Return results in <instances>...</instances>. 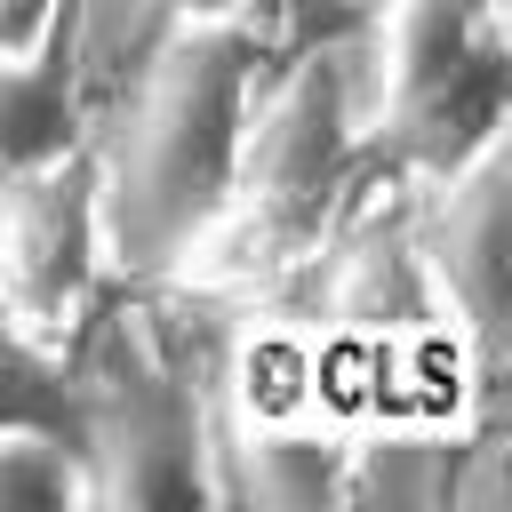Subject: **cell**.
I'll return each mask as SVG.
<instances>
[{
    "label": "cell",
    "mask_w": 512,
    "mask_h": 512,
    "mask_svg": "<svg viewBox=\"0 0 512 512\" xmlns=\"http://www.w3.org/2000/svg\"><path fill=\"white\" fill-rule=\"evenodd\" d=\"M256 64H264V40L248 16L160 32L112 144H96L112 272H176L200 248L240 168L248 104L264 88Z\"/></svg>",
    "instance_id": "1"
},
{
    "label": "cell",
    "mask_w": 512,
    "mask_h": 512,
    "mask_svg": "<svg viewBox=\"0 0 512 512\" xmlns=\"http://www.w3.org/2000/svg\"><path fill=\"white\" fill-rule=\"evenodd\" d=\"M360 152H368L360 56H344V48L296 56L272 88H256L232 192H224L216 224L200 232V248L176 264V280L256 296V288L312 272L360 192Z\"/></svg>",
    "instance_id": "2"
},
{
    "label": "cell",
    "mask_w": 512,
    "mask_h": 512,
    "mask_svg": "<svg viewBox=\"0 0 512 512\" xmlns=\"http://www.w3.org/2000/svg\"><path fill=\"white\" fill-rule=\"evenodd\" d=\"M512 40L504 0H384L360 64V128L400 184H440L504 144Z\"/></svg>",
    "instance_id": "3"
},
{
    "label": "cell",
    "mask_w": 512,
    "mask_h": 512,
    "mask_svg": "<svg viewBox=\"0 0 512 512\" xmlns=\"http://www.w3.org/2000/svg\"><path fill=\"white\" fill-rule=\"evenodd\" d=\"M112 232H104V176L96 136L0 184V320L40 352L72 360L104 312Z\"/></svg>",
    "instance_id": "4"
},
{
    "label": "cell",
    "mask_w": 512,
    "mask_h": 512,
    "mask_svg": "<svg viewBox=\"0 0 512 512\" xmlns=\"http://www.w3.org/2000/svg\"><path fill=\"white\" fill-rule=\"evenodd\" d=\"M80 384V448L112 504H200L216 496L208 408L192 376L144 336H104Z\"/></svg>",
    "instance_id": "5"
},
{
    "label": "cell",
    "mask_w": 512,
    "mask_h": 512,
    "mask_svg": "<svg viewBox=\"0 0 512 512\" xmlns=\"http://www.w3.org/2000/svg\"><path fill=\"white\" fill-rule=\"evenodd\" d=\"M416 240L424 272L440 288V312L464 328L480 368L504 360V304H512V192H504V144L464 160L440 184H416Z\"/></svg>",
    "instance_id": "6"
},
{
    "label": "cell",
    "mask_w": 512,
    "mask_h": 512,
    "mask_svg": "<svg viewBox=\"0 0 512 512\" xmlns=\"http://www.w3.org/2000/svg\"><path fill=\"white\" fill-rule=\"evenodd\" d=\"M88 0H64L56 32L32 56H0V184L80 144V88H88Z\"/></svg>",
    "instance_id": "7"
},
{
    "label": "cell",
    "mask_w": 512,
    "mask_h": 512,
    "mask_svg": "<svg viewBox=\"0 0 512 512\" xmlns=\"http://www.w3.org/2000/svg\"><path fill=\"white\" fill-rule=\"evenodd\" d=\"M232 424H320V336L312 328H248L232 344Z\"/></svg>",
    "instance_id": "8"
},
{
    "label": "cell",
    "mask_w": 512,
    "mask_h": 512,
    "mask_svg": "<svg viewBox=\"0 0 512 512\" xmlns=\"http://www.w3.org/2000/svg\"><path fill=\"white\" fill-rule=\"evenodd\" d=\"M96 496V472H88V448L80 432L64 424H32V416H8L0 424V512H56V504H88Z\"/></svg>",
    "instance_id": "9"
},
{
    "label": "cell",
    "mask_w": 512,
    "mask_h": 512,
    "mask_svg": "<svg viewBox=\"0 0 512 512\" xmlns=\"http://www.w3.org/2000/svg\"><path fill=\"white\" fill-rule=\"evenodd\" d=\"M64 0H0V56H32L56 32Z\"/></svg>",
    "instance_id": "10"
},
{
    "label": "cell",
    "mask_w": 512,
    "mask_h": 512,
    "mask_svg": "<svg viewBox=\"0 0 512 512\" xmlns=\"http://www.w3.org/2000/svg\"><path fill=\"white\" fill-rule=\"evenodd\" d=\"M160 24H224V16H248L256 0H152Z\"/></svg>",
    "instance_id": "11"
}]
</instances>
